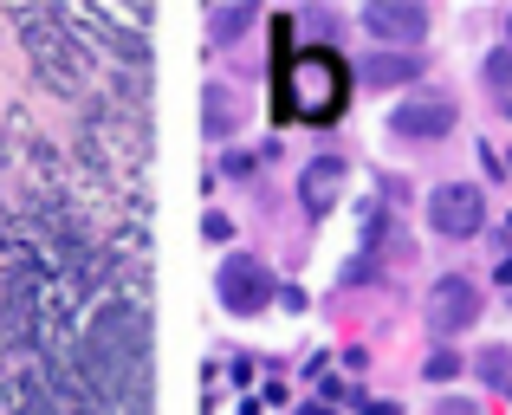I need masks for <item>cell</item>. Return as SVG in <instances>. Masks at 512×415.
<instances>
[{"label":"cell","mask_w":512,"mask_h":415,"mask_svg":"<svg viewBox=\"0 0 512 415\" xmlns=\"http://www.w3.org/2000/svg\"><path fill=\"white\" fill-rule=\"evenodd\" d=\"M78 377L98 396H137L143 383V312L137 305H104L85 331V351H78Z\"/></svg>","instance_id":"cell-1"},{"label":"cell","mask_w":512,"mask_h":415,"mask_svg":"<svg viewBox=\"0 0 512 415\" xmlns=\"http://www.w3.org/2000/svg\"><path fill=\"white\" fill-rule=\"evenodd\" d=\"M350 98V72L331 46L292 52L279 59V117H299V124H331Z\"/></svg>","instance_id":"cell-2"},{"label":"cell","mask_w":512,"mask_h":415,"mask_svg":"<svg viewBox=\"0 0 512 415\" xmlns=\"http://www.w3.org/2000/svg\"><path fill=\"white\" fill-rule=\"evenodd\" d=\"M428 221H435V234L448 240H467L487 227V195L474 189V182H448V189L428 195Z\"/></svg>","instance_id":"cell-3"},{"label":"cell","mask_w":512,"mask_h":415,"mask_svg":"<svg viewBox=\"0 0 512 415\" xmlns=\"http://www.w3.org/2000/svg\"><path fill=\"white\" fill-rule=\"evenodd\" d=\"M214 292H221L227 312H260V305L273 299V279H266V266L253 260V253H234V260H221V273H214Z\"/></svg>","instance_id":"cell-4"},{"label":"cell","mask_w":512,"mask_h":415,"mask_svg":"<svg viewBox=\"0 0 512 415\" xmlns=\"http://www.w3.org/2000/svg\"><path fill=\"white\" fill-rule=\"evenodd\" d=\"M474 318H480V292H474V279L448 273L435 292H428V325H435V331H467Z\"/></svg>","instance_id":"cell-5"},{"label":"cell","mask_w":512,"mask_h":415,"mask_svg":"<svg viewBox=\"0 0 512 415\" xmlns=\"http://www.w3.org/2000/svg\"><path fill=\"white\" fill-rule=\"evenodd\" d=\"M363 26L383 39H422L428 33V13L415 7V0H370L363 7Z\"/></svg>","instance_id":"cell-6"},{"label":"cell","mask_w":512,"mask_h":415,"mask_svg":"<svg viewBox=\"0 0 512 415\" xmlns=\"http://www.w3.org/2000/svg\"><path fill=\"white\" fill-rule=\"evenodd\" d=\"M396 130L402 137H448L454 130V104L448 98H409L396 111Z\"/></svg>","instance_id":"cell-7"},{"label":"cell","mask_w":512,"mask_h":415,"mask_svg":"<svg viewBox=\"0 0 512 415\" xmlns=\"http://www.w3.org/2000/svg\"><path fill=\"white\" fill-rule=\"evenodd\" d=\"M338 182H344V163H318L312 176H305V202H312V214H318V208H331Z\"/></svg>","instance_id":"cell-8"},{"label":"cell","mask_w":512,"mask_h":415,"mask_svg":"<svg viewBox=\"0 0 512 415\" xmlns=\"http://www.w3.org/2000/svg\"><path fill=\"white\" fill-rule=\"evenodd\" d=\"M363 72H370V85H402V78H415V59H402V52H383V59H370Z\"/></svg>","instance_id":"cell-9"},{"label":"cell","mask_w":512,"mask_h":415,"mask_svg":"<svg viewBox=\"0 0 512 415\" xmlns=\"http://www.w3.org/2000/svg\"><path fill=\"white\" fill-rule=\"evenodd\" d=\"M480 377H487L493 390H512V357L506 351H487V357H480Z\"/></svg>","instance_id":"cell-10"},{"label":"cell","mask_w":512,"mask_h":415,"mask_svg":"<svg viewBox=\"0 0 512 415\" xmlns=\"http://www.w3.org/2000/svg\"><path fill=\"white\" fill-rule=\"evenodd\" d=\"M247 20H253L247 7H227V13H208V33H221V39H227V33H240V26H247Z\"/></svg>","instance_id":"cell-11"},{"label":"cell","mask_w":512,"mask_h":415,"mask_svg":"<svg viewBox=\"0 0 512 415\" xmlns=\"http://www.w3.org/2000/svg\"><path fill=\"white\" fill-rule=\"evenodd\" d=\"M487 78H493L500 91H512V46H500V52L487 59Z\"/></svg>","instance_id":"cell-12"},{"label":"cell","mask_w":512,"mask_h":415,"mask_svg":"<svg viewBox=\"0 0 512 415\" xmlns=\"http://www.w3.org/2000/svg\"><path fill=\"white\" fill-rule=\"evenodd\" d=\"M454 370H461V357H454V351H435V357H428V377H435V383H448Z\"/></svg>","instance_id":"cell-13"},{"label":"cell","mask_w":512,"mask_h":415,"mask_svg":"<svg viewBox=\"0 0 512 415\" xmlns=\"http://www.w3.org/2000/svg\"><path fill=\"white\" fill-rule=\"evenodd\" d=\"M227 124H234V104H227V98H208V130H227Z\"/></svg>","instance_id":"cell-14"},{"label":"cell","mask_w":512,"mask_h":415,"mask_svg":"<svg viewBox=\"0 0 512 415\" xmlns=\"http://www.w3.org/2000/svg\"><path fill=\"white\" fill-rule=\"evenodd\" d=\"M435 415H480V409H474V403H441Z\"/></svg>","instance_id":"cell-15"},{"label":"cell","mask_w":512,"mask_h":415,"mask_svg":"<svg viewBox=\"0 0 512 415\" xmlns=\"http://www.w3.org/2000/svg\"><path fill=\"white\" fill-rule=\"evenodd\" d=\"M305 415H331V409H305Z\"/></svg>","instance_id":"cell-16"}]
</instances>
